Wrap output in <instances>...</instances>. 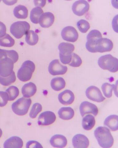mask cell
<instances>
[{
	"mask_svg": "<svg viewBox=\"0 0 118 148\" xmlns=\"http://www.w3.org/2000/svg\"><path fill=\"white\" fill-rule=\"evenodd\" d=\"M98 64L99 67L104 70H108L112 73L118 71V59L111 54L101 57L98 59Z\"/></svg>",
	"mask_w": 118,
	"mask_h": 148,
	"instance_id": "7a4b0ae2",
	"label": "cell"
},
{
	"mask_svg": "<svg viewBox=\"0 0 118 148\" xmlns=\"http://www.w3.org/2000/svg\"><path fill=\"white\" fill-rule=\"evenodd\" d=\"M26 147L27 148L43 147L42 145L37 141L34 140H30L26 143Z\"/></svg>",
	"mask_w": 118,
	"mask_h": 148,
	"instance_id": "74e56055",
	"label": "cell"
},
{
	"mask_svg": "<svg viewBox=\"0 0 118 148\" xmlns=\"http://www.w3.org/2000/svg\"><path fill=\"white\" fill-rule=\"evenodd\" d=\"M77 26L78 29L83 33H85L90 28L89 22L84 20H81L77 23Z\"/></svg>",
	"mask_w": 118,
	"mask_h": 148,
	"instance_id": "d6a6232c",
	"label": "cell"
},
{
	"mask_svg": "<svg viewBox=\"0 0 118 148\" xmlns=\"http://www.w3.org/2000/svg\"><path fill=\"white\" fill-rule=\"evenodd\" d=\"M82 63V60L79 56L75 53H73L71 61L69 65L73 67H78Z\"/></svg>",
	"mask_w": 118,
	"mask_h": 148,
	"instance_id": "e575fe53",
	"label": "cell"
},
{
	"mask_svg": "<svg viewBox=\"0 0 118 148\" xmlns=\"http://www.w3.org/2000/svg\"><path fill=\"white\" fill-rule=\"evenodd\" d=\"M67 70V67L62 65L58 59L53 60L49 64V72L53 76L64 75Z\"/></svg>",
	"mask_w": 118,
	"mask_h": 148,
	"instance_id": "9c48e42d",
	"label": "cell"
},
{
	"mask_svg": "<svg viewBox=\"0 0 118 148\" xmlns=\"http://www.w3.org/2000/svg\"><path fill=\"white\" fill-rule=\"evenodd\" d=\"M14 14L17 18L25 19L28 16V10L24 6L19 5L16 7L13 11Z\"/></svg>",
	"mask_w": 118,
	"mask_h": 148,
	"instance_id": "484cf974",
	"label": "cell"
},
{
	"mask_svg": "<svg viewBox=\"0 0 118 148\" xmlns=\"http://www.w3.org/2000/svg\"><path fill=\"white\" fill-rule=\"evenodd\" d=\"M102 38L101 32L97 30L91 31L87 36L86 49L89 52L96 53L97 45L100 40Z\"/></svg>",
	"mask_w": 118,
	"mask_h": 148,
	"instance_id": "8992f818",
	"label": "cell"
},
{
	"mask_svg": "<svg viewBox=\"0 0 118 148\" xmlns=\"http://www.w3.org/2000/svg\"><path fill=\"white\" fill-rule=\"evenodd\" d=\"M79 110L81 114L83 117L86 114H90L96 116L98 111L96 105L87 101H84L81 103Z\"/></svg>",
	"mask_w": 118,
	"mask_h": 148,
	"instance_id": "5bb4252c",
	"label": "cell"
},
{
	"mask_svg": "<svg viewBox=\"0 0 118 148\" xmlns=\"http://www.w3.org/2000/svg\"><path fill=\"white\" fill-rule=\"evenodd\" d=\"M56 115L51 111H46L41 114L38 118V123L40 126H48L55 121Z\"/></svg>",
	"mask_w": 118,
	"mask_h": 148,
	"instance_id": "4fadbf2b",
	"label": "cell"
},
{
	"mask_svg": "<svg viewBox=\"0 0 118 148\" xmlns=\"http://www.w3.org/2000/svg\"><path fill=\"white\" fill-rule=\"evenodd\" d=\"M61 34L63 40L70 42H75L79 38L78 32L75 27L71 26L64 28L62 31Z\"/></svg>",
	"mask_w": 118,
	"mask_h": 148,
	"instance_id": "8fae6325",
	"label": "cell"
},
{
	"mask_svg": "<svg viewBox=\"0 0 118 148\" xmlns=\"http://www.w3.org/2000/svg\"><path fill=\"white\" fill-rule=\"evenodd\" d=\"M7 53L8 57L11 59L13 62L16 63L19 59V55L16 51L14 50H7Z\"/></svg>",
	"mask_w": 118,
	"mask_h": 148,
	"instance_id": "8d00e7d4",
	"label": "cell"
},
{
	"mask_svg": "<svg viewBox=\"0 0 118 148\" xmlns=\"http://www.w3.org/2000/svg\"><path fill=\"white\" fill-rule=\"evenodd\" d=\"M30 26L25 21H19L13 23L10 29L11 33L17 39L21 38L29 30Z\"/></svg>",
	"mask_w": 118,
	"mask_h": 148,
	"instance_id": "52a82bcc",
	"label": "cell"
},
{
	"mask_svg": "<svg viewBox=\"0 0 118 148\" xmlns=\"http://www.w3.org/2000/svg\"><path fill=\"white\" fill-rule=\"evenodd\" d=\"M75 95L71 91L66 90L61 92L58 95V99L62 104L65 105H70L73 102Z\"/></svg>",
	"mask_w": 118,
	"mask_h": 148,
	"instance_id": "2e32d148",
	"label": "cell"
},
{
	"mask_svg": "<svg viewBox=\"0 0 118 148\" xmlns=\"http://www.w3.org/2000/svg\"><path fill=\"white\" fill-rule=\"evenodd\" d=\"M50 142L53 147L60 148L65 147L67 143L66 137L62 135L59 134L53 136L51 138Z\"/></svg>",
	"mask_w": 118,
	"mask_h": 148,
	"instance_id": "d6986e66",
	"label": "cell"
},
{
	"mask_svg": "<svg viewBox=\"0 0 118 148\" xmlns=\"http://www.w3.org/2000/svg\"><path fill=\"white\" fill-rule=\"evenodd\" d=\"M65 80L62 77H56L52 79L51 82L52 89L56 91H60L64 89L66 86Z\"/></svg>",
	"mask_w": 118,
	"mask_h": 148,
	"instance_id": "cb8c5ba5",
	"label": "cell"
},
{
	"mask_svg": "<svg viewBox=\"0 0 118 148\" xmlns=\"http://www.w3.org/2000/svg\"><path fill=\"white\" fill-rule=\"evenodd\" d=\"M118 116L112 115L109 116L105 119L104 122V126L107 127L112 131L118 130Z\"/></svg>",
	"mask_w": 118,
	"mask_h": 148,
	"instance_id": "7402d4cb",
	"label": "cell"
},
{
	"mask_svg": "<svg viewBox=\"0 0 118 148\" xmlns=\"http://www.w3.org/2000/svg\"><path fill=\"white\" fill-rule=\"evenodd\" d=\"M14 63L8 57L0 61V76L5 77L10 76L13 71Z\"/></svg>",
	"mask_w": 118,
	"mask_h": 148,
	"instance_id": "ba28073f",
	"label": "cell"
},
{
	"mask_svg": "<svg viewBox=\"0 0 118 148\" xmlns=\"http://www.w3.org/2000/svg\"><path fill=\"white\" fill-rule=\"evenodd\" d=\"M37 91V87L34 83L30 82L25 84L22 88V93L24 97L29 98L33 96Z\"/></svg>",
	"mask_w": 118,
	"mask_h": 148,
	"instance_id": "44dd1931",
	"label": "cell"
},
{
	"mask_svg": "<svg viewBox=\"0 0 118 148\" xmlns=\"http://www.w3.org/2000/svg\"><path fill=\"white\" fill-rule=\"evenodd\" d=\"M43 13V11L41 8L38 7L33 8L30 14V18L31 21L34 24H38L39 18Z\"/></svg>",
	"mask_w": 118,
	"mask_h": 148,
	"instance_id": "83f0119b",
	"label": "cell"
},
{
	"mask_svg": "<svg viewBox=\"0 0 118 148\" xmlns=\"http://www.w3.org/2000/svg\"><path fill=\"white\" fill-rule=\"evenodd\" d=\"M7 57H8L7 50L0 49V61Z\"/></svg>",
	"mask_w": 118,
	"mask_h": 148,
	"instance_id": "ab89813d",
	"label": "cell"
},
{
	"mask_svg": "<svg viewBox=\"0 0 118 148\" xmlns=\"http://www.w3.org/2000/svg\"><path fill=\"white\" fill-rule=\"evenodd\" d=\"M2 136L0 135V138H1V137Z\"/></svg>",
	"mask_w": 118,
	"mask_h": 148,
	"instance_id": "b9f144b4",
	"label": "cell"
},
{
	"mask_svg": "<svg viewBox=\"0 0 118 148\" xmlns=\"http://www.w3.org/2000/svg\"><path fill=\"white\" fill-rule=\"evenodd\" d=\"M23 146V142L19 137H11L4 143V148H21Z\"/></svg>",
	"mask_w": 118,
	"mask_h": 148,
	"instance_id": "ffe728a7",
	"label": "cell"
},
{
	"mask_svg": "<svg viewBox=\"0 0 118 148\" xmlns=\"http://www.w3.org/2000/svg\"><path fill=\"white\" fill-rule=\"evenodd\" d=\"M75 49L74 45L70 43L62 42L59 45L60 58L63 64H68L70 63Z\"/></svg>",
	"mask_w": 118,
	"mask_h": 148,
	"instance_id": "5b68a950",
	"label": "cell"
},
{
	"mask_svg": "<svg viewBox=\"0 0 118 148\" xmlns=\"http://www.w3.org/2000/svg\"><path fill=\"white\" fill-rule=\"evenodd\" d=\"M54 21V16L53 14L51 12H46L41 16L39 23L42 27L48 28L52 25Z\"/></svg>",
	"mask_w": 118,
	"mask_h": 148,
	"instance_id": "ac0fdd59",
	"label": "cell"
},
{
	"mask_svg": "<svg viewBox=\"0 0 118 148\" xmlns=\"http://www.w3.org/2000/svg\"><path fill=\"white\" fill-rule=\"evenodd\" d=\"M16 80L15 73L13 71L11 75L8 77H3L0 76V84L3 86H8L15 82Z\"/></svg>",
	"mask_w": 118,
	"mask_h": 148,
	"instance_id": "1f68e13d",
	"label": "cell"
},
{
	"mask_svg": "<svg viewBox=\"0 0 118 148\" xmlns=\"http://www.w3.org/2000/svg\"><path fill=\"white\" fill-rule=\"evenodd\" d=\"M6 27L3 22L0 21V38L6 34Z\"/></svg>",
	"mask_w": 118,
	"mask_h": 148,
	"instance_id": "f35d334b",
	"label": "cell"
},
{
	"mask_svg": "<svg viewBox=\"0 0 118 148\" xmlns=\"http://www.w3.org/2000/svg\"><path fill=\"white\" fill-rule=\"evenodd\" d=\"M85 94L89 99L98 103L102 102L106 99L100 90L94 86L88 87L86 90Z\"/></svg>",
	"mask_w": 118,
	"mask_h": 148,
	"instance_id": "30bf717a",
	"label": "cell"
},
{
	"mask_svg": "<svg viewBox=\"0 0 118 148\" xmlns=\"http://www.w3.org/2000/svg\"><path fill=\"white\" fill-rule=\"evenodd\" d=\"M15 43V41L8 34H6L2 38H0V46L3 47H11Z\"/></svg>",
	"mask_w": 118,
	"mask_h": 148,
	"instance_id": "f1b7e54d",
	"label": "cell"
},
{
	"mask_svg": "<svg viewBox=\"0 0 118 148\" xmlns=\"http://www.w3.org/2000/svg\"><path fill=\"white\" fill-rule=\"evenodd\" d=\"M35 68V65L32 61L27 60L22 64L18 70L17 76L19 80L23 82L30 80Z\"/></svg>",
	"mask_w": 118,
	"mask_h": 148,
	"instance_id": "3957f363",
	"label": "cell"
},
{
	"mask_svg": "<svg viewBox=\"0 0 118 148\" xmlns=\"http://www.w3.org/2000/svg\"><path fill=\"white\" fill-rule=\"evenodd\" d=\"M6 92L8 95L9 101L14 100L19 95V89L15 86H11L8 88Z\"/></svg>",
	"mask_w": 118,
	"mask_h": 148,
	"instance_id": "4dcf8cb0",
	"label": "cell"
},
{
	"mask_svg": "<svg viewBox=\"0 0 118 148\" xmlns=\"http://www.w3.org/2000/svg\"><path fill=\"white\" fill-rule=\"evenodd\" d=\"M31 103L30 98L22 97L12 104V108L13 112L18 115H25L28 113Z\"/></svg>",
	"mask_w": 118,
	"mask_h": 148,
	"instance_id": "277c9868",
	"label": "cell"
},
{
	"mask_svg": "<svg viewBox=\"0 0 118 148\" xmlns=\"http://www.w3.org/2000/svg\"><path fill=\"white\" fill-rule=\"evenodd\" d=\"M89 9V4L87 1L83 0L75 1L72 6L73 12L75 15L79 16L84 15L88 11Z\"/></svg>",
	"mask_w": 118,
	"mask_h": 148,
	"instance_id": "7c38bea8",
	"label": "cell"
},
{
	"mask_svg": "<svg viewBox=\"0 0 118 148\" xmlns=\"http://www.w3.org/2000/svg\"><path fill=\"white\" fill-rule=\"evenodd\" d=\"M95 120L92 115L88 114L83 118L82 125L85 130L89 131L92 129L95 126Z\"/></svg>",
	"mask_w": 118,
	"mask_h": 148,
	"instance_id": "d4e9b609",
	"label": "cell"
},
{
	"mask_svg": "<svg viewBox=\"0 0 118 148\" xmlns=\"http://www.w3.org/2000/svg\"><path fill=\"white\" fill-rule=\"evenodd\" d=\"M34 2L36 6L43 7L46 4V1H34Z\"/></svg>",
	"mask_w": 118,
	"mask_h": 148,
	"instance_id": "60d3db41",
	"label": "cell"
},
{
	"mask_svg": "<svg viewBox=\"0 0 118 148\" xmlns=\"http://www.w3.org/2000/svg\"><path fill=\"white\" fill-rule=\"evenodd\" d=\"M94 135L99 145L104 148L111 147L114 140L109 129L104 127H97L94 132Z\"/></svg>",
	"mask_w": 118,
	"mask_h": 148,
	"instance_id": "6da1fadb",
	"label": "cell"
},
{
	"mask_svg": "<svg viewBox=\"0 0 118 148\" xmlns=\"http://www.w3.org/2000/svg\"><path fill=\"white\" fill-rule=\"evenodd\" d=\"M39 40L38 35L33 31H29L26 34V42L29 45H35L38 43Z\"/></svg>",
	"mask_w": 118,
	"mask_h": 148,
	"instance_id": "4316f807",
	"label": "cell"
},
{
	"mask_svg": "<svg viewBox=\"0 0 118 148\" xmlns=\"http://www.w3.org/2000/svg\"><path fill=\"white\" fill-rule=\"evenodd\" d=\"M72 142L75 148H87L89 145L88 138L83 134H77L73 138Z\"/></svg>",
	"mask_w": 118,
	"mask_h": 148,
	"instance_id": "9a60e30c",
	"label": "cell"
},
{
	"mask_svg": "<svg viewBox=\"0 0 118 148\" xmlns=\"http://www.w3.org/2000/svg\"><path fill=\"white\" fill-rule=\"evenodd\" d=\"M59 117L64 120H69L74 116V111L71 107H63L58 112Z\"/></svg>",
	"mask_w": 118,
	"mask_h": 148,
	"instance_id": "603a6c76",
	"label": "cell"
},
{
	"mask_svg": "<svg viewBox=\"0 0 118 148\" xmlns=\"http://www.w3.org/2000/svg\"><path fill=\"white\" fill-rule=\"evenodd\" d=\"M9 98L6 92L0 91V107L5 106L7 103Z\"/></svg>",
	"mask_w": 118,
	"mask_h": 148,
	"instance_id": "d590c367",
	"label": "cell"
},
{
	"mask_svg": "<svg viewBox=\"0 0 118 148\" xmlns=\"http://www.w3.org/2000/svg\"><path fill=\"white\" fill-rule=\"evenodd\" d=\"M113 48V43L110 39L102 38L99 40L97 46L96 52L102 53L110 51Z\"/></svg>",
	"mask_w": 118,
	"mask_h": 148,
	"instance_id": "e0dca14e",
	"label": "cell"
},
{
	"mask_svg": "<svg viewBox=\"0 0 118 148\" xmlns=\"http://www.w3.org/2000/svg\"><path fill=\"white\" fill-rule=\"evenodd\" d=\"M115 88V85L111 84L108 83H103L102 86L103 94L107 98H111L112 97L113 90Z\"/></svg>",
	"mask_w": 118,
	"mask_h": 148,
	"instance_id": "f546056e",
	"label": "cell"
},
{
	"mask_svg": "<svg viewBox=\"0 0 118 148\" xmlns=\"http://www.w3.org/2000/svg\"><path fill=\"white\" fill-rule=\"evenodd\" d=\"M42 106L39 103L34 104L32 107L29 114L30 117L32 119H35L37 117L39 113L41 112Z\"/></svg>",
	"mask_w": 118,
	"mask_h": 148,
	"instance_id": "836d02e7",
	"label": "cell"
}]
</instances>
